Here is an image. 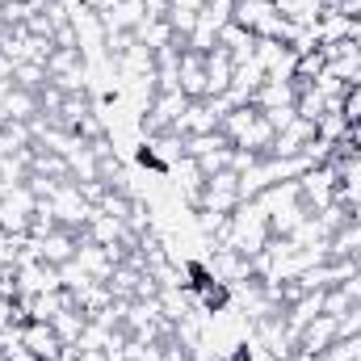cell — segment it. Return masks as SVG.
I'll use <instances>...</instances> for the list:
<instances>
[{
	"label": "cell",
	"mask_w": 361,
	"mask_h": 361,
	"mask_svg": "<svg viewBox=\"0 0 361 361\" xmlns=\"http://www.w3.org/2000/svg\"><path fill=\"white\" fill-rule=\"evenodd\" d=\"M240 202H244L240 173H235V169H227V173H214V177H206L202 193H197V202H193V210H219V214H231Z\"/></svg>",
	"instance_id": "cell-2"
},
{
	"label": "cell",
	"mask_w": 361,
	"mask_h": 361,
	"mask_svg": "<svg viewBox=\"0 0 361 361\" xmlns=\"http://www.w3.org/2000/svg\"><path fill=\"white\" fill-rule=\"evenodd\" d=\"M13 85L25 92H38L51 85V76H47V63H13Z\"/></svg>",
	"instance_id": "cell-22"
},
{
	"label": "cell",
	"mask_w": 361,
	"mask_h": 361,
	"mask_svg": "<svg viewBox=\"0 0 361 361\" xmlns=\"http://www.w3.org/2000/svg\"><path fill=\"white\" fill-rule=\"evenodd\" d=\"M197 17L210 21L214 30H223V25H231V17H235V0H202Z\"/></svg>",
	"instance_id": "cell-23"
},
{
	"label": "cell",
	"mask_w": 361,
	"mask_h": 361,
	"mask_svg": "<svg viewBox=\"0 0 361 361\" xmlns=\"http://www.w3.org/2000/svg\"><path fill=\"white\" fill-rule=\"evenodd\" d=\"M143 273H147V269H139V265L122 261V265H114V273L105 277V286H109V294H114V298H135V294H139Z\"/></svg>",
	"instance_id": "cell-20"
},
{
	"label": "cell",
	"mask_w": 361,
	"mask_h": 361,
	"mask_svg": "<svg viewBox=\"0 0 361 361\" xmlns=\"http://www.w3.org/2000/svg\"><path fill=\"white\" fill-rule=\"evenodd\" d=\"M336 336H341V324H336L332 315H315V319L298 332V349H294V357H319Z\"/></svg>",
	"instance_id": "cell-9"
},
{
	"label": "cell",
	"mask_w": 361,
	"mask_h": 361,
	"mask_svg": "<svg viewBox=\"0 0 361 361\" xmlns=\"http://www.w3.org/2000/svg\"><path fill=\"white\" fill-rule=\"evenodd\" d=\"M319 4H324V8H336V4H341V0H319Z\"/></svg>",
	"instance_id": "cell-34"
},
{
	"label": "cell",
	"mask_w": 361,
	"mask_h": 361,
	"mask_svg": "<svg viewBox=\"0 0 361 361\" xmlns=\"http://www.w3.org/2000/svg\"><path fill=\"white\" fill-rule=\"evenodd\" d=\"M219 130L227 135L231 147H240V152H257V156H269L273 139H277V130L269 126V118H265L252 101H248V105H231V109L223 114Z\"/></svg>",
	"instance_id": "cell-1"
},
{
	"label": "cell",
	"mask_w": 361,
	"mask_h": 361,
	"mask_svg": "<svg viewBox=\"0 0 361 361\" xmlns=\"http://www.w3.org/2000/svg\"><path fill=\"white\" fill-rule=\"evenodd\" d=\"M336 324H341V336H361V302H353Z\"/></svg>",
	"instance_id": "cell-29"
},
{
	"label": "cell",
	"mask_w": 361,
	"mask_h": 361,
	"mask_svg": "<svg viewBox=\"0 0 361 361\" xmlns=\"http://www.w3.org/2000/svg\"><path fill=\"white\" fill-rule=\"evenodd\" d=\"M80 4H85V8H89L92 17H97V13H105V8H109L114 0H80Z\"/></svg>",
	"instance_id": "cell-33"
},
{
	"label": "cell",
	"mask_w": 361,
	"mask_h": 361,
	"mask_svg": "<svg viewBox=\"0 0 361 361\" xmlns=\"http://www.w3.org/2000/svg\"><path fill=\"white\" fill-rule=\"evenodd\" d=\"M341 114H345L349 122H361V80H357V85H349L345 101H341Z\"/></svg>",
	"instance_id": "cell-26"
},
{
	"label": "cell",
	"mask_w": 361,
	"mask_h": 361,
	"mask_svg": "<svg viewBox=\"0 0 361 361\" xmlns=\"http://www.w3.org/2000/svg\"><path fill=\"white\" fill-rule=\"evenodd\" d=\"M315 143V122H307V118H294L290 126H281L277 130V139H273V160H298L307 147Z\"/></svg>",
	"instance_id": "cell-8"
},
{
	"label": "cell",
	"mask_w": 361,
	"mask_h": 361,
	"mask_svg": "<svg viewBox=\"0 0 361 361\" xmlns=\"http://www.w3.org/2000/svg\"><path fill=\"white\" fill-rule=\"evenodd\" d=\"M273 4H277V13H281L290 25H302V30H315V21H319V13H324L319 0H273Z\"/></svg>",
	"instance_id": "cell-19"
},
{
	"label": "cell",
	"mask_w": 361,
	"mask_h": 361,
	"mask_svg": "<svg viewBox=\"0 0 361 361\" xmlns=\"http://www.w3.org/2000/svg\"><path fill=\"white\" fill-rule=\"evenodd\" d=\"M4 361H38V357H34L30 349H21V345H8V357Z\"/></svg>",
	"instance_id": "cell-32"
},
{
	"label": "cell",
	"mask_w": 361,
	"mask_h": 361,
	"mask_svg": "<svg viewBox=\"0 0 361 361\" xmlns=\"http://www.w3.org/2000/svg\"><path fill=\"white\" fill-rule=\"evenodd\" d=\"M21 244H25V235H13V231H4V227H0V261H17Z\"/></svg>",
	"instance_id": "cell-28"
},
{
	"label": "cell",
	"mask_w": 361,
	"mask_h": 361,
	"mask_svg": "<svg viewBox=\"0 0 361 361\" xmlns=\"http://www.w3.org/2000/svg\"><path fill=\"white\" fill-rule=\"evenodd\" d=\"M139 21H147V4L143 0H114L105 13H97L101 34L105 30H139Z\"/></svg>",
	"instance_id": "cell-12"
},
{
	"label": "cell",
	"mask_w": 361,
	"mask_h": 361,
	"mask_svg": "<svg viewBox=\"0 0 361 361\" xmlns=\"http://www.w3.org/2000/svg\"><path fill=\"white\" fill-rule=\"evenodd\" d=\"M349 307H353V298H349V294H345L341 286H328V290H324V315L341 319V315H345Z\"/></svg>",
	"instance_id": "cell-25"
},
{
	"label": "cell",
	"mask_w": 361,
	"mask_h": 361,
	"mask_svg": "<svg viewBox=\"0 0 361 361\" xmlns=\"http://www.w3.org/2000/svg\"><path fill=\"white\" fill-rule=\"evenodd\" d=\"M135 38H139L147 51H164V47H173V42H177V34H173L169 17H147V21H139Z\"/></svg>",
	"instance_id": "cell-18"
},
{
	"label": "cell",
	"mask_w": 361,
	"mask_h": 361,
	"mask_svg": "<svg viewBox=\"0 0 361 361\" xmlns=\"http://www.w3.org/2000/svg\"><path fill=\"white\" fill-rule=\"evenodd\" d=\"M298 85V80H294ZM328 109H341V105H332L324 92H319V85L311 80V85H298V97H294V114L298 118H307V122H319Z\"/></svg>",
	"instance_id": "cell-15"
},
{
	"label": "cell",
	"mask_w": 361,
	"mask_h": 361,
	"mask_svg": "<svg viewBox=\"0 0 361 361\" xmlns=\"http://www.w3.org/2000/svg\"><path fill=\"white\" fill-rule=\"evenodd\" d=\"M47 76H51V85H59L63 92H89V63H85V51H63V47H55L51 59H47Z\"/></svg>",
	"instance_id": "cell-3"
},
{
	"label": "cell",
	"mask_w": 361,
	"mask_h": 361,
	"mask_svg": "<svg viewBox=\"0 0 361 361\" xmlns=\"http://www.w3.org/2000/svg\"><path fill=\"white\" fill-rule=\"evenodd\" d=\"M30 152H34L30 122H4L0 126V156H30Z\"/></svg>",
	"instance_id": "cell-17"
},
{
	"label": "cell",
	"mask_w": 361,
	"mask_h": 361,
	"mask_svg": "<svg viewBox=\"0 0 361 361\" xmlns=\"http://www.w3.org/2000/svg\"><path fill=\"white\" fill-rule=\"evenodd\" d=\"M55 47H63V51H80V34H76V25H72V21L55 30Z\"/></svg>",
	"instance_id": "cell-30"
},
{
	"label": "cell",
	"mask_w": 361,
	"mask_h": 361,
	"mask_svg": "<svg viewBox=\"0 0 361 361\" xmlns=\"http://www.w3.org/2000/svg\"><path fill=\"white\" fill-rule=\"evenodd\" d=\"M101 38H105V59H109V63H118V59L139 42V38H135V30H105Z\"/></svg>",
	"instance_id": "cell-24"
},
{
	"label": "cell",
	"mask_w": 361,
	"mask_h": 361,
	"mask_svg": "<svg viewBox=\"0 0 361 361\" xmlns=\"http://www.w3.org/2000/svg\"><path fill=\"white\" fill-rule=\"evenodd\" d=\"M51 328L59 332V341H63V345H80V336H85V328H89V315H85L80 307H68L63 315H55V319H51Z\"/></svg>",
	"instance_id": "cell-21"
},
{
	"label": "cell",
	"mask_w": 361,
	"mask_h": 361,
	"mask_svg": "<svg viewBox=\"0 0 361 361\" xmlns=\"http://www.w3.org/2000/svg\"><path fill=\"white\" fill-rule=\"evenodd\" d=\"M80 240L85 235H76V231H68V227H55L51 235H42V240H30L25 235V244H30V252L38 257V261H47V265H68L72 257H76V248H80Z\"/></svg>",
	"instance_id": "cell-6"
},
{
	"label": "cell",
	"mask_w": 361,
	"mask_h": 361,
	"mask_svg": "<svg viewBox=\"0 0 361 361\" xmlns=\"http://www.w3.org/2000/svg\"><path fill=\"white\" fill-rule=\"evenodd\" d=\"M17 345L21 349H30L38 361H63V341H59V332L51 328V324H42V319H25L21 328H17Z\"/></svg>",
	"instance_id": "cell-5"
},
{
	"label": "cell",
	"mask_w": 361,
	"mask_h": 361,
	"mask_svg": "<svg viewBox=\"0 0 361 361\" xmlns=\"http://www.w3.org/2000/svg\"><path fill=\"white\" fill-rule=\"evenodd\" d=\"M231 80H235V59L223 47L206 51V97H227Z\"/></svg>",
	"instance_id": "cell-11"
},
{
	"label": "cell",
	"mask_w": 361,
	"mask_h": 361,
	"mask_svg": "<svg viewBox=\"0 0 361 361\" xmlns=\"http://www.w3.org/2000/svg\"><path fill=\"white\" fill-rule=\"evenodd\" d=\"M219 47H223V51H227L235 63H248V59H257V38H252L244 25H235V21L219 30Z\"/></svg>",
	"instance_id": "cell-13"
},
{
	"label": "cell",
	"mask_w": 361,
	"mask_h": 361,
	"mask_svg": "<svg viewBox=\"0 0 361 361\" xmlns=\"http://www.w3.org/2000/svg\"><path fill=\"white\" fill-rule=\"evenodd\" d=\"M30 173H34V177H51V180H72V164H68V156L47 152V147L34 143V152H30Z\"/></svg>",
	"instance_id": "cell-16"
},
{
	"label": "cell",
	"mask_w": 361,
	"mask_h": 361,
	"mask_svg": "<svg viewBox=\"0 0 361 361\" xmlns=\"http://www.w3.org/2000/svg\"><path fill=\"white\" fill-rule=\"evenodd\" d=\"M76 189H80V197H85L89 206H101V197L109 193V185H105V180H76Z\"/></svg>",
	"instance_id": "cell-27"
},
{
	"label": "cell",
	"mask_w": 361,
	"mask_h": 361,
	"mask_svg": "<svg viewBox=\"0 0 361 361\" xmlns=\"http://www.w3.org/2000/svg\"><path fill=\"white\" fill-rule=\"evenodd\" d=\"M219 122H223V109H219V101H210V97H197V101H189L185 105V114L177 118V130L180 139H189V135H210V130H219Z\"/></svg>",
	"instance_id": "cell-7"
},
{
	"label": "cell",
	"mask_w": 361,
	"mask_h": 361,
	"mask_svg": "<svg viewBox=\"0 0 361 361\" xmlns=\"http://www.w3.org/2000/svg\"><path fill=\"white\" fill-rule=\"evenodd\" d=\"M177 89L189 97V101H197V97H206V55L202 51H180V68H177Z\"/></svg>",
	"instance_id": "cell-10"
},
{
	"label": "cell",
	"mask_w": 361,
	"mask_h": 361,
	"mask_svg": "<svg viewBox=\"0 0 361 361\" xmlns=\"http://www.w3.org/2000/svg\"><path fill=\"white\" fill-rule=\"evenodd\" d=\"M76 269H85L92 281H105L109 273H114V261H109V252L101 248V244H92V240H80V248H76Z\"/></svg>",
	"instance_id": "cell-14"
},
{
	"label": "cell",
	"mask_w": 361,
	"mask_h": 361,
	"mask_svg": "<svg viewBox=\"0 0 361 361\" xmlns=\"http://www.w3.org/2000/svg\"><path fill=\"white\" fill-rule=\"evenodd\" d=\"M34 210H38V197L30 193V185H8V193L0 197V227L13 235H30Z\"/></svg>",
	"instance_id": "cell-4"
},
{
	"label": "cell",
	"mask_w": 361,
	"mask_h": 361,
	"mask_svg": "<svg viewBox=\"0 0 361 361\" xmlns=\"http://www.w3.org/2000/svg\"><path fill=\"white\" fill-rule=\"evenodd\" d=\"M8 89H13V59L0 55V97H4Z\"/></svg>",
	"instance_id": "cell-31"
}]
</instances>
